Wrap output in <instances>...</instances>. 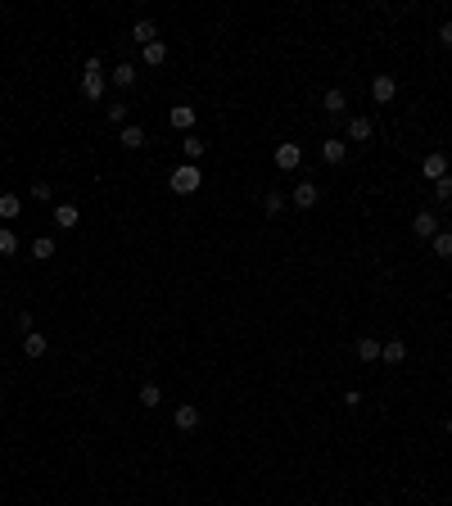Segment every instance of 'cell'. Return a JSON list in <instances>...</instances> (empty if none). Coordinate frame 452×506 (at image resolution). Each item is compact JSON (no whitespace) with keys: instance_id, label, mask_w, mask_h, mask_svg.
Instances as JSON below:
<instances>
[{"instance_id":"cell-17","label":"cell","mask_w":452,"mask_h":506,"mask_svg":"<svg viewBox=\"0 0 452 506\" xmlns=\"http://www.w3.org/2000/svg\"><path fill=\"white\" fill-rule=\"evenodd\" d=\"M204 150H208V145H204L199 136H194V131L181 140V154H185V163H199V159H204Z\"/></svg>"},{"instance_id":"cell-9","label":"cell","mask_w":452,"mask_h":506,"mask_svg":"<svg viewBox=\"0 0 452 506\" xmlns=\"http://www.w3.org/2000/svg\"><path fill=\"white\" fill-rule=\"evenodd\" d=\"M321 159L330 163V168H335V163H344V159H348V145H344V140H339V136L321 140Z\"/></svg>"},{"instance_id":"cell-3","label":"cell","mask_w":452,"mask_h":506,"mask_svg":"<svg viewBox=\"0 0 452 506\" xmlns=\"http://www.w3.org/2000/svg\"><path fill=\"white\" fill-rule=\"evenodd\" d=\"M394 95H398V82H394L389 73H376V77H371V100H376V104H389Z\"/></svg>"},{"instance_id":"cell-29","label":"cell","mask_w":452,"mask_h":506,"mask_svg":"<svg viewBox=\"0 0 452 506\" xmlns=\"http://www.w3.org/2000/svg\"><path fill=\"white\" fill-rule=\"evenodd\" d=\"M434 199H439V204H452V176L434 181Z\"/></svg>"},{"instance_id":"cell-19","label":"cell","mask_w":452,"mask_h":506,"mask_svg":"<svg viewBox=\"0 0 452 506\" xmlns=\"http://www.w3.org/2000/svg\"><path fill=\"white\" fill-rule=\"evenodd\" d=\"M380 339H371V334H366V339H357V357H362V362H380Z\"/></svg>"},{"instance_id":"cell-10","label":"cell","mask_w":452,"mask_h":506,"mask_svg":"<svg viewBox=\"0 0 452 506\" xmlns=\"http://www.w3.org/2000/svg\"><path fill=\"white\" fill-rule=\"evenodd\" d=\"M371 131H376V122L366 118V113L348 118V140H357V145H362V140H371Z\"/></svg>"},{"instance_id":"cell-31","label":"cell","mask_w":452,"mask_h":506,"mask_svg":"<svg viewBox=\"0 0 452 506\" xmlns=\"http://www.w3.org/2000/svg\"><path fill=\"white\" fill-rule=\"evenodd\" d=\"M439 41H443V45H452V23H443V27H439Z\"/></svg>"},{"instance_id":"cell-25","label":"cell","mask_w":452,"mask_h":506,"mask_svg":"<svg viewBox=\"0 0 452 506\" xmlns=\"http://www.w3.org/2000/svg\"><path fill=\"white\" fill-rule=\"evenodd\" d=\"M127 113H131V108L122 104V100H118V104H109V108H104V118L113 122V127H127Z\"/></svg>"},{"instance_id":"cell-4","label":"cell","mask_w":452,"mask_h":506,"mask_svg":"<svg viewBox=\"0 0 452 506\" xmlns=\"http://www.w3.org/2000/svg\"><path fill=\"white\" fill-rule=\"evenodd\" d=\"M420 172L430 176V181H443V176H448V154H443V150L425 154V163H420Z\"/></svg>"},{"instance_id":"cell-32","label":"cell","mask_w":452,"mask_h":506,"mask_svg":"<svg viewBox=\"0 0 452 506\" xmlns=\"http://www.w3.org/2000/svg\"><path fill=\"white\" fill-rule=\"evenodd\" d=\"M443 430H448V439H452V416H448V420H443Z\"/></svg>"},{"instance_id":"cell-12","label":"cell","mask_w":452,"mask_h":506,"mask_svg":"<svg viewBox=\"0 0 452 506\" xmlns=\"http://www.w3.org/2000/svg\"><path fill=\"white\" fill-rule=\"evenodd\" d=\"M172 420H177V430H199V407H194V402H181Z\"/></svg>"},{"instance_id":"cell-30","label":"cell","mask_w":452,"mask_h":506,"mask_svg":"<svg viewBox=\"0 0 452 506\" xmlns=\"http://www.w3.org/2000/svg\"><path fill=\"white\" fill-rule=\"evenodd\" d=\"M27 194H32V199H36V204H50V181H32V190H27Z\"/></svg>"},{"instance_id":"cell-15","label":"cell","mask_w":452,"mask_h":506,"mask_svg":"<svg viewBox=\"0 0 452 506\" xmlns=\"http://www.w3.org/2000/svg\"><path fill=\"white\" fill-rule=\"evenodd\" d=\"M321 108L330 113V118H344V108H348V100H344V91H326V100H321Z\"/></svg>"},{"instance_id":"cell-13","label":"cell","mask_w":452,"mask_h":506,"mask_svg":"<svg viewBox=\"0 0 452 506\" xmlns=\"http://www.w3.org/2000/svg\"><path fill=\"white\" fill-rule=\"evenodd\" d=\"M118 145L122 150H145V127H131L127 122V127L118 131Z\"/></svg>"},{"instance_id":"cell-11","label":"cell","mask_w":452,"mask_h":506,"mask_svg":"<svg viewBox=\"0 0 452 506\" xmlns=\"http://www.w3.org/2000/svg\"><path fill=\"white\" fill-rule=\"evenodd\" d=\"M168 122H172L177 131H185V136H190V131H194V108H190V104H177L172 113H168Z\"/></svg>"},{"instance_id":"cell-14","label":"cell","mask_w":452,"mask_h":506,"mask_svg":"<svg viewBox=\"0 0 452 506\" xmlns=\"http://www.w3.org/2000/svg\"><path fill=\"white\" fill-rule=\"evenodd\" d=\"M77 222H82V213H77L73 204H59V208H54V227H59V231H73Z\"/></svg>"},{"instance_id":"cell-26","label":"cell","mask_w":452,"mask_h":506,"mask_svg":"<svg viewBox=\"0 0 452 506\" xmlns=\"http://www.w3.org/2000/svg\"><path fill=\"white\" fill-rule=\"evenodd\" d=\"M159 402H163V389L159 384H145V389H140V407H159Z\"/></svg>"},{"instance_id":"cell-24","label":"cell","mask_w":452,"mask_h":506,"mask_svg":"<svg viewBox=\"0 0 452 506\" xmlns=\"http://www.w3.org/2000/svg\"><path fill=\"white\" fill-rule=\"evenodd\" d=\"M430 249L439 253V258H452V231H439V235L430 240Z\"/></svg>"},{"instance_id":"cell-5","label":"cell","mask_w":452,"mask_h":506,"mask_svg":"<svg viewBox=\"0 0 452 506\" xmlns=\"http://www.w3.org/2000/svg\"><path fill=\"white\" fill-rule=\"evenodd\" d=\"M411 231H416L420 240H434V235H439L443 227H439V217H434L430 208H425V213H416V217H411Z\"/></svg>"},{"instance_id":"cell-21","label":"cell","mask_w":452,"mask_h":506,"mask_svg":"<svg viewBox=\"0 0 452 506\" xmlns=\"http://www.w3.org/2000/svg\"><path fill=\"white\" fill-rule=\"evenodd\" d=\"M19 213H23V199L14 190H5L0 194V217H19Z\"/></svg>"},{"instance_id":"cell-7","label":"cell","mask_w":452,"mask_h":506,"mask_svg":"<svg viewBox=\"0 0 452 506\" xmlns=\"http://www.w3.org/2000/svg\"><path fill=\"white\" fill-rule=\"evenodd\" d=\"M276 168H280V172L303 168V150H299V145H276Z\"/></svg>"},{"instance_id":"cell-27","label":"cell","mask_w":452,"mask_h":506,"mask_svg":"<svg viewBox=\"0 0 452 506\" xmlns=\"http://www.w3.org/2000/svg\"><path fill=\"white\" fill-rule=\"evenodd\" d=\"M0 253H19V235L10 227H0Z\"/></svg>"},{"instance_id":"cell-8","label":"cell","mask_w":452,"mask_h":506,"mask_svg":"<svg viewBox=\"0 0 452 506\" xmlns=\"http://www.w3.org/2000/svg\"><path fill=\"white\" fill-rule=\"evenodd\" d=\"M131 41H140V50H145V45L159 41V27H154L150 19H136V23H131Z\"/></svg>"},{"instance_id":"cell-16","label":"cell","mask_w":452,"mask_h":506,"mask_svg":"<svg viewBox=\"0 0 452 506\" xmlns=\"http://www.w3.org/2000/svg\"><path fill=\"white\" fill-rule=\"evenodd\" d=\"M403 357H407V344H403V339H389V344L380 348V362H389V367H398Z\"/></svg>"},{"instance_id":"cell-1","label":"cell","mask_w":452,"mask_h":506,"mask_svg":"<svg viewBox=\"0 0 452 506\" xmlns=\"http://www.w3.org/2000/svg\"><path fill=\"white\" fill-rule=\"evenodd\" d=\"M168 185H172V194H194L199 185H204V172H199L194 163H181V168L168 176Z\"/></svg>"},{"instance_id":"cell-22","label":"cell","mask_w":452,"mask_h":506,"mask_svg":"<svg viewBox=\"0 0 452 506\" xmlns=\"http://www.w3.org/2000/svg\"><path fill=\"white\" fill-rule=\"evenodd\" d=\"M32 258H36V262H50V258H54V240H50V235L32 240Z\"/></svg>"},{"instance_id":"cell-2","label":"cell","mask_w":452,"mask_h":506,"mask_svg":"<svg viewBox=\"0 0 452 506\" xmlns=\"http://www.w3.org/2000/svg\"><path fill=\"white\" fill-rule=\"evenodd\" d=\"M82 95H87V100L104 95V73H100V59H95V54L87 59V73H82Z\"/></svg>"},{"instance_id":"cell-28","label":"cell","mask_w":452,"mask_h":506,"mask_svg":"<svg viewBox=\"0 0 452 506\" xmlns=\"http://www.w3.org/2000/svg\"><path fill=\"white\" fill-rule=\"evenodd\" d=\"M262 208H267V217H276L280 208H285V199H280L276 190H267V194H262Z\"/></svg>"},{"instance_id":"cell-20","label":"cell","mask_w":452,"mask_h":506,"mask_svg":"<svg viewBox=\"0 0 452 506\" xmlns=\"http://www.w3.org/2000/svg\"><path fill=\"white\" fill-rule=\"evenodd\" d=\"M23 353H27V357H45V334H41V330H27V339H23Z\"/></svg>"},{"instance_id":"cell-6","label":"cell","mask_w":452,"mask_h":506,"mask_svg":"<svg viewBox=\"0 0 452 506\" xmlns=\"http://www.w3.org/2000/svg\"><path fill=\"white\" fill-rule=\"evenodd\" d=\"M317 199H321V190H317L313 181H299V185H294V208H299V213L317 208Z\"/></svg>"},{"instance_id":"cell-23","label":"cell","mask_w":452,"mask_h":506,"mask_svg":"<svg viewBox=\"0 0 452 506\" xmlns=\"http://www.w3.org/2000/svg\"><path fill=\"white\" fill-rule=\"evenodd\" d=\"M109 82H113V87H131V82H136V68H131V64H118L113 73H109Z\"/></svg>"},{"instance_id":"cell-18","label":"cell","mask_w":452,"mask_h":506,"mask_svg":"<svg viewBox=\"0 0 452 506\" xmlns=\"http://www.w3.org/2000/svg\"><path fill=\"white\" fill-rule=\"evenodd\" d=\"M140 59H145V64H150V68H159V64H168V45H163V41H154V45H145V50H140Z\"/></svg>"}]
</instances>
